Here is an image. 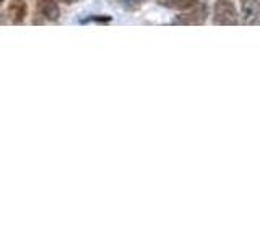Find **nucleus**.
I'll return each mask as SVG.
<instances>
[{"label":"nucleus","mask_w":260,"mask_h":244,"mask_svg":"<svg viewBox=\"0 0 260 244\" xmlns=\"http://www.w3.org/2000/svg\"><path fill=\"white\" fill-rule=\"evenodd\" d=\"M38 2V10L41 15L46 16L47 20H57L59 18V7H57L55 0H36Z\"/></svg>","instance_id":"4"},{"label":"nucleus","mask_w":260,"mask_h":244,"mask_svg":"<svg viewBox=\"0 0 260 244\" xmlns=\"http://www.w3.org/2000/svg\"><path fill=\"white\" fill-rule=\"evenodd\" d=\"M242 23L249 26H260V4L258 0H241Z\"/></svg>","instance_id":"3"},{"label":"nucleus","mask_w":260,"mask_h":244,"mask_svg":"<svg viewBox=\"0 0 260 244\" xmlns=\"http://www.w3.org/2000/svg\"><path fill=\"white\" fill-rule=\"evenodd\" d=\"M215 24H221V26H234L238 24V13H236L234 4L231 0H216L215 4Z\"/></svg>","instance_id":"1"},{"label":"nucleus","mask_w":260,"mask_h":244,"mask_svg":"<svg viewBox=\"0 0 260 244\" xmlns=\"http://www.w3.org/2000/svg\"><path fill=\"white\" fill-rule=\"evenodd\" d=\"M207 16H208L207 5L203 2H200V4H195L190 12L176 16V18L173 20V24H189V26H195V24L205 23Z\"/></svg>","instance_id":"2"},{"label":"nucleus","mask_w":260,"mask_h":244,"mask_svg":"<svg viewBox=\"0 0 260 244\" xmlns=\"http://www.w3.org/2000/svg\"><path fill=\"white\" fill-rule=\"evenodd\" d=\"M161 5L168 8H176V10H184V8H192L197 0H158Z\"/></svg>","instance_id":"6"},{"label":"nucleus","mask_w":260,"mask_h":244,"mask_svg":"<svg viewBox=\"0 0 260 244\" xmlns=\"http://www.w3.org/2000/svg\"><path fill=\"white\" fill-rule=\"evenodd\" d=\"M120 2L124 4L125 8H132V10H134V8H138V7H140L142 0H120Z\"/></svg>","instance_id":"7"},{"label":"nucleus","mask_w":260,"mask_h":244,"mask_svg":"<svg viewBox=\"0 0 260 244\" xmlns=\"http://www.w3.org/2000/svg\"><path fill=\"white\" fill-rule=\"evenodd\" d=\"M109 20H111L109 16H91L86 21H109Z\"/></svg>","instance_id":"8"},{"label":"nucleus","mask_w":260,"mask_h":244,"mask_svg":"<svg viewBox=\"0 0 260 244\" xmlns=\"http://www.w3.org/2000/svg\"><path fill=\"white\" fill-rule=\"evenodd\" d=\"M26 12L28 7L24 4V0H13L10 7H8V15H10L13 23H21L24 16H26Z\"/></svg>","instance_id":"5"}]
</instances>
